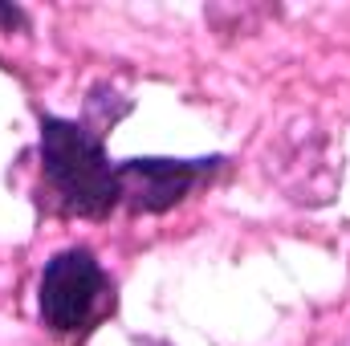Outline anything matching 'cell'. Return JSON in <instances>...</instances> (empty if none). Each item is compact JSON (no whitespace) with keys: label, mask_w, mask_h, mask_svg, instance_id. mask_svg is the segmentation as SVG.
Instances as JSON below:
<instances>
[{"label":"cell","mask_w":350,"mask_h":346,"mask_svg":"<svg viewBox=\"0 0 350 346\" xmlns=\"http://www.w3.org/2000/svg\"><path fill=\"white\" fill-rule=\"evenodd\" d=\"M41 196L66 220H110L122 208L118 163H110L102 135L86 122L41 110Z\"/></svg>","instance_id":"cell-1"},{"label":"cell","mask_w":350,"mask_h":346,"mask_svg":"<svg viewBox=\"0 0 350 346\" xmlns=\"http://www.w3.org/2000/svg\"><path fill=\"white\" fill-rule=\"evenodd\" d=\"M37 314L49 334L70 343H86L114 314V281L86 245L62 249L45 261L37 281Z\"/></svg>","instance_id":"cell-2"},{"label":"cell","mask_w":350,"mask_h":346,"mask_svg":"<svg viewBox=\"0 0 350 346\" xmlns=\"http://www.w3.org/2000/svg\"><path fill=\"white\" fill-rule=\"evenodd\" d=\"M224 155L204 159H122L118 183H122V208L135 216H163L175 204H183L196 187L212 183V175L224 172Z\"/></svg>","instance_id":"cell-3"},{"label":"cell","mask_w":350,"mask_h":346,"mask_svg":"<svg viewBox=\"0 0 350 346\" xmlns=\"http://www.w3.org/2000/svg\"><path fill=\"white\" fill-rule=\"evenodd\" d=\"M342 346H350V338H347V343H342Z\"/></svg>","instance_id":"cell-4"}]
</instances>
